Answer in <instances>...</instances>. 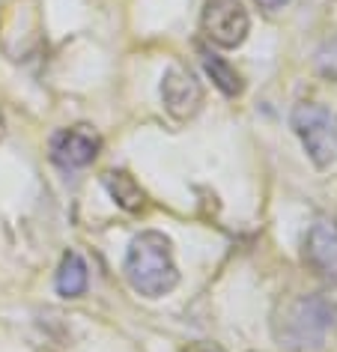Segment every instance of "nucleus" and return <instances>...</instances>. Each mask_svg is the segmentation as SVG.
<instances>
[{"mask_svg": "<svg viewBox=\"0 0 337 352\" xmlns=\"http://www.w3.org/2000/svg\"><path fill=\"white\" fill-rule=\"evenodd\" d=\"M319 69H323V75L337 81V39L331 42V45L323 48V54H319Z\"/></svg>", "mask_w": 337, "mask_h": 352, "instance_id": "11", "label": "nucleus"}, {"mask_svg": "<svg viewBox=\"0 0 337 352\" xmlns=\"http://www.w3.org/2000/svg\"><path fill=\"white\" fill-rule=\"evenodd\" d=\"M126 278L146 298H158L171 293L180 284L171 239L155 230L135 236V242L129 245V254H126Z\"/></svg>", "mask_w": 337, "mask_h": 352, "instance_id": "2", "label": "nucleus"}, {"mask_svg": "<svg viewBox=\"0 0 337 352\" xmlns=\"http://www.w3.org/2000/svg\"><path fill=\"white\" fill-rule=\"evenodd\" d=\"M105 188H108V195L117 200V206H122L126 212H138L140 206H144V188L135 182V176H129L126 170H108L102 176Z\"/></svg>", "mask_w": 337, "mask_h": 352, "instance_id": "8", "label": "nucleus"}, {"mask_svg": "<svg viewBox=\"0 0 337 352\" xmlns=\"http://www.w3.org/2000/svg\"><path fill=\"white\" fill-rule=\"evenodd\" d=\"M305 260L319 275L337 280V221L319 218L305 239Z\"/></svg>", "mask_w": 337, "mask_h": 352, "instance_id": "7", "label": "nucleus"}, {"mask_svg": "<svg viewBox=\"0 0 337 352\" xmlns=\"http://www.w3.org/2000/svg\"><path fill=\"white\" fill-rule=\"evenodd\" d=\"M99 149H102V138L90 126H72L51 138V158L63 170H78V167L93 164Z\"/></svg>", "mask_w": 337, "mask_h": 352, "instance_id": "5", "label": "nucleus"}, {"mask_svg": "<svg viewBox=\"0 0 337 352\" xmlns=\"http://www.w3.org/2000/svg\"><path fill=\"white\" fill-rule=\"evenodd\" d=\"M292 129L316 167L337 162V111L325 104L301 102L292 108Z\"/></svg>", "mask_w": 337, "mask_h": 352, "instance_id": "3", "label": "nucleus"}, {"mask_svg": "<svg viewBox=\"0 0 337 352\" xmlns=\"http://www.w3.org/2000/svg\"><path fill=\"white\" fill-rule=\"evenodd\" d=\"M200 57H203V66H206L209 78H212V81H215V87H218L221 93L230 96V99L242 93V87H245V84H242V78H239V72H236V69L227 63L224 57L212 54V51H206V48L200 51Z\"/></svg>", "mask_w": 337, "mask_h": 352, "instance_id": "10", "label": "nucleus"}, {"mask_svg": "<svg viewBox=\"0 0 337 352\" xmlns=\"http://www.w3.org/2000/svg\"><path fill=\"white\" fill-rule=\"evenodd\" d=\"M3 135H6V122H3V113H0V140H3Z\"/></svg>", "mask_w": 337, "mask_h": 352, "instance_id": "14", "label": "nucleus"}, {"mask_svg": "<svg viewBox=\"0 0 337 352\" xmlns=\"http://www.w3.org/2000/svg\"><path fill=\"white\" fill-rule=\"evenodd\" d=\"M274 338L281 346L305 352L319 349L337 338V289H319L310 296H298L274 320Z\"/></svg>", "mask_w": 337, "mask_h": 352, "instance_id": "1", "label": "nucleus"}, {"mask_svg": "<svg viewBox=\"0 0 337 352\" xmlns=\"http://www.w3.org/2000/svg\"><path fill=\"white\" fill-rule=\"evenodd\" d=\"M87 289V263L75 251L63 254L57 269V293L63 298H78Z\"/></svg>", "mask_w": 337, "mask_h": 352, "instance_id": "9", "label": "nucleus"}, {"mask_svg": "<svg viewBox=\"0 0 337 352\" xmlns=\"http://www.w3.org/2000/svg\"><path fill=\"white\" fill-rule=\"evenodd\" d=\"M162 102L173 120H191L203 108V87L188 69L171 66L162 81Z\"/></svg>", "mask_w": 337, "mask_h": 352, "instance_id": "6", "label": "nucleus"}, {"mask_svg": "<svg viewBox=\"0 0 337 352\" xmlns=\"http://www.w3.org/2000/svg\"><path fill=\"white\" fill-rule=\"evenodd\" d=\"M182 352H221V349L212 346V343H191V346L182 349Z\"/></svg>", "mask_w": 337, "mask_h": 352, "instance_id": "12", "label": "nucleus"}, {"mask_svg": "<svg viewBox=\"0 0 337 352\" xmlns=\"http://www.w3.org/2000/svg\"><path fill=\"white\" fill-rule=\"evenodd\" d=\"M257 3H260L263 10H281V6L287 3V0H257Z\"/></svg>", "mask_w": 337, "mask_h": 352, "instance_id": "13", "label": "nucleus"}, {"mask_svg": "<svg viewBox=\"0 0 337 352\" xmlns=\"http://www.w3.org/2000/svg\"><path fill=\"white\" fill-rule=\"evenodd\" d=\"M200 28L206 39L218 48H239L248 39L251 19L242 0H206L200 15Z\"/></svg>", "mask_w": 337, "mask_h": 352, "instance_id": "4", "label": "nucleus"}]
</instances>
